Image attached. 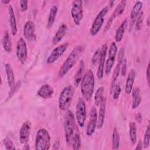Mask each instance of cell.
Wrapping results in <instances>:
<instances>
[{
	"mask_svg": "<svg viewBox=\"0 0 150 150\" xmlns=\"http://www.w3.org/2000/svg\"><path fill=\"white\" fill-rule=\"evenodd\" d=\"M84 50L85 47L83 45L76 46L73 49L59 70L58 75L60 78L63 77L74 66L82 55Z\"/></svg>",
	"mask_w": 150,
	"mask_h": 150,
	"instance_id": "6da1fadb",
	"label": "cell"
},
{
	"mask_svg": "<svg viewBox=\"0 0 150 150\" xmlns=\"http://www.w3.org/2000/svg\"><path fill=\"white\" fill-rule=\"evenodd\" d=\"M95 84V78L93 72L91 69L84 74L81 81V92L83 96V98L89 101L92 97L94 93Z\"/></svg>",
	"mask_w": 150,
	"mask_h": 150,
	"instance_id": "7a4b0ae2",
	"label": "cell"
},
{
	"mask_svg": "<svg viewBox=\"0 0 150 150\" xmlns=\"http://www.w3.org/2000/svg\"><path fill=\"white\" fill-rule=\"evenodd\" d=\"M76 129L74 115L71 110H67L64 121V129L67 145H71V140Z\"/></svg>",
	"mask_w": 150,
	"mask_h": 150,
	"instance_id": "3957f363",
	"label": "cell"
},
{
	"mask_svg": "<svg viewBox=\"0 0 150 150\" xmlns=\"http://www.w3.org/2000/svg\"><path fill=\"white\" fill-rule=\"evenodd\" d=\"M74 93V88L72 86L65 87L61 91L58 101L59 108L62 111L67 110L71 105Z\"/></svg>",
	"mask_w": 150,
	"mask_h": 150,
	"instance_id": "277c9868",
	"label": "cell"
},
{
	"mask_svg": "<svg viewBox=\"0 0 150 150\" xmlns=\"http://www.w3.org/2000/svg\"><path fill=\"white\" fill-rule=\"evenodd\" d=\"M50 136L45 128L39 129L36 134L35 146L36 150H47L50 146Z\"/></svg>",
	"mask_w": 150,
	"mask_h": 150,
	"instance_id": "5b68a950",
	"label": "cell"
},
{
	"mask_svg": "<svg viewBox=\"0 0 150 150\" xmlns=\"http://www.w3.org/2000/svg\"><path fill=\"white\" fill-rule=\"evenodd\" d=\"M109 6L106 5L103 8L96 16L91 26L90 33L92 36H96L100 30L105 19V16L108 12Z\"/></svg>",
	"mask_w": 150,
	"mask_h": 150,
	"instance_id": "8992f818",
	"label": "cell"
},
{
	"mask_svg": "<svg viewBox=\"0 0 150 150\" xmlns=\"http://www.w3.org/2000/svg\"><path fill=\"white\" fill-rule=\"evenodd\" d=\"M87 117V109L86 104L84 99L79 97L76 103V118L78 125L80 128L84 126Z\"/></svg>",
	"mask_w": 150,
	"mask_h": 150,
	"instance_id": "52a82bcc",
	"label": "cell"
},
{
	"mask_svg": "<svg viewBox=\"0 0 150 150\" xmlns=\"http://www.w3.org/2000/svg\"><path fill=\"white\" fill-rule=\"evenodd\" d=\"M70 12L74 24L77 26L80 25L83 18V8L82 1L80 0L73 1Z\"/></svg>",
	"mask_w": 150,
	"mask_h": 150,
	"instance_id": "ba28073f",
	"label": "cell"
},
{
	"mask_svg": "<svg viewBox=\"0 0 150 150\" xmlns=\"http://www.w3.org/2000/svg\"><path fill=\"white\" fill-rule=\"evenodd\" d=\"M117 46L115 43V42H112L109 47L108 49V57L106 61L105 64V74L108 76L112 70V67L114 66L116 55L117 53Z\"/></svg>",
	"mask_w": 150,
	"mask_h": 150,
	"instance_id": "9c48e42d",
	"label": "cell"
},
{
	"mask_svg": "<svg viewBox=\"0 0 150 150\" xmlns=\"http://www.w3.org/2000/svg\"><path fill=\"white\" fill-rule=\"evenodd\" d=\"M16 54L19 62L21 64H24L28 59V50L26 42L22 38L18 40Z\"/></svg>",
	"mask_w": 150,
	"mask_h": 150,
	"instance_id": "30bf717a",
	"label": "cell"
},
{
	"mask_svg": "<svg viewBox=\"0 0 150 150\" xmlns=\"http://www.w3.org/2000/svg\"><path fill=\"white\" fill-rule=\"evenodd\" d=\"M69 43L66 42L56 47L47 58L46 62L50 64L57 61L66 52L69 47Z\"/></svg>",
	"mask_w": 150,
	"mask_h": 150,
	"instance_id": "8fae6325",
	"label": "cell"
},
{
	"mask_svg": "<svg viewBox=\"0 0 150 150\" xmlns=\"http://www.w3.org/2000/svg\"><path fill=\"white\" fill-rule=\"evenodd\" d=\"M97 111L95 107H93L90 113V119L86 128V134L87 136H91L95 132L97 125Z\"/></svg>",
	"mask_w": 150,
	"mask_h": 150,
	"instance_id": "7c38bea8",
	"label": "cell"
},
{
	"mask_svg": "<svg viewBox=\"0 0 150 150\" xmlns=\"http://www.w3.org/2000/svg\"><path fill=\"white\" fill-rule=\"evenodd\" d=\"M107 44H103L101 47V51H100V58L98 60V66L97 72V76L98 79L101 80L103 77L104 74V64L105 62V59H106V55L107 53Z\"/></svg>",
	"mask_w": 150,
	"mask_h": 150,
	"instance_id": "4fadbf2b",
	"label": "cell"
},
{
	"mask_svg": "<svg viewBox=\"0 0 150 150\" xmlns=\"http://www.w3.org/2000/svg\"><path fill=\"white\" fill-rule=\"evenodd\" d=\"M126 4H127V2H126V1L125 0H123L120 2V3L118 4V5L117 6L115 10L114 11L113 13L111 15L107 22V24L106 25V26L105 28V30H108L109 28L111 27L112 23H113L115 19V18L123 13L125 9V8L126 6Z\"/></svg>",
	"mask_w": 150,
	"mask_h": 150,
	"instance_id": "5bb4252c",
	"label": "cell"
},
{
	"mask_svg": "<svg viewBox=\"0 0 150 150\" xmlns=\"http://www.w3.org/2000/svg\"><path fill=\"white\" fill-rule=\"evenodd\" d=\"M30 122L28 121H25L22 124L19 131V141L21 144H25L28 143L30 134Z\"/></svg>",
	"mask_w": 150,
	"mask_h": 150,
	"instance_id": "9a60e30c",
	"label": "cell"
},
{
	"mask_svg": "<svg viewBox=\"0 0 150 150\" xmlns=\"http://www.w3.org/2000/svg\"><path fill=\"white\" fill-rule=\"evenodd\" d=\"M143 6V3L141 1H138L135 2V4H134V5L133 6L132 10L131 11V13H130V21H129V30H131L134 23L135 22L138 16V15L139 14V13L141 12V9L142 8Z\"/></svg>",
	"mask_w": 150,
	"mask_h": 150,
	"instance_id": "2e32d148",
	"label": "cell"
},
{
	"mask_svg": "<svg viewBox=\"0 0 150 150\" xmlns=\"http://www.w3.org/2000/svg\"><path fill=\"white\" fill-rule=\"evenodd\" d=\"M23 34L29 40H34L36 39L35 25L33 21L26 22L23 27Z\"/></svg>",
	"mask_w": 150,
	"mask_h": 150,
	"instance_id": "e0dca14e",
	"label": "cell"
},
{
	"mask_svg": "<svg viewBox=\"0 0 150 150\" xmlns=\"http://www.w3.org/2000/svg\"><path fill=\"white\" fill-rule=\"evenodd\" d=\"M100 108L98 111V115H97V125L98 129H101L103 127L105 116V110H106V98H103V100L100 103Z\"/></svg>",
	"mask_w": 150,
	"mask_h": 150,
	"instance_id": "ac0fdd59",
	"label": "cell"
},
{
	"mask_svg": "<svg viewBox=\"0 0 150 150\" xmlns=\"http://www.w3.org/2000/svg\"><path fill=\"white\" fill-rule=\"evenodd\" d=\"M54 94L53 87L48 84L42 85L38 90L37 94L43 99H48L52 97Z\"/></svg>",
	"mask_w": 150,
	"mask_h": 150,
	"instance_id": "d6986e66",
	"label": "cell"
},
{
	"mask_svg": "<svg viewBox=\"0 0 150 150\" xmlns=\"http://www.w3.org/2000/svg\"><path fill=\"white\" fill-rule=\"evenodd\" d=\"M67 30H68V27L67 25L65 23L61 24L53 38V39H52L53 43L56 45L59 42H60L63 39L64 36L66 35Z\"/></svg>",
	"mask_w": 150,
	"mask_h": 150,
	"instance_id": "ffe728a7",
	"label": "cell"
},
{
	"mask_svg": "<svg viewBox=\"0 0 150 150\" xmlns=\"http://www.w3.org/2000/svg\"><path fill=\"white\" fill-rule=\"evenodd\" d=\"M135 76L136 73L134 69H131L128 74L125 86V91L127 94H130L133 89V86L135 79Z\"/></svg>",
	"mask_w": 150,
	"mask_h": 150,
	"instance_id": "44dd1931",
	"label": "cell"
},
{
	"mask_svg": "<svg viewBox=\"0 0 150 150\" xmlns=\"http://www.w3.org/2000/svg\"><path fill=\"white\" fill-rule=\"evenodd\" d=\"M5 70L6 74V79L8 86L12 88L15 84V75L13 69L9 63H6L5 65Z\"/></svg>",
	"mask_w": 150,
	"mask_h": 150,
	"instance_id": "7402d4cb",
	"label": "cell"
},
{
	"mask_svg": "<svg viewBox=\"0 0 150 150\" xmlns=\"http://www.w3.org/2000/svg\"><path fill=\"white\" fill-rule=\"evenodd\" d=\"M132 108L136 109L138 108L141 103V96L140 89L138 87H135L132 90Z\"/></svg>",
	"mask_w": 150,
	"mask_h": 150,
	"instance_id": "603a6c76",
	"label": "cell"
},
{
	"mask_svg": "<svg viewBox=\"0 0 150 150\" xmlns=\"http://www.w3.org/2000/svg\"><path fill=\"white\" fill-rule=\"evenodd\" d=\"M128 20L127 19H125L121 23V25H120V26L118 28V29L116 30V33H115V40L116 41V42H120L122 40L123 36H124V34L125 32V30L128 26Z\"/></svg>",
	"mask_w": 150,
	"mask_h": 150,
	"instance_id": "cb8c5ba5",
	"label": "cell"
},
{
	"mask_svg": "<svg viewBox=\"0 0 150 150\" xmlns=\"http://www.w3.org/2000/svg\"><path fill=\"white\" fill-rule=\"evenodd\" d=\"M8 11L9 15V25L11 29V32L12 35L15 36L17 33V26L13 8L12 5L9 6Z\"/></svg>",
	"mask_w": 150,
	"mask_h": 150,
	"instance_id": "d4e9b609",
	"label": "cell"
},
{
	"mask_svg": "<svg viewBox=\"0 0 150 150\" xmlns=\"http://www.w3.org/2000/svg\"><path fill=\"white\" fill-rule=\"evenodd\" d=\"M2 46L4 49L8 53H11L12 50V44L8 32L6 30L4 32L2 37Z\"/></svg>",
	"mask_w": 150,
	"mask_h": 150,
	"instance_id": "484cf974",
	"label": "cell"
},
{
	"mask_svg": "<svg viewBox=\"0 0 150 150\" xmlns=\"http://www.w3.org/2000/svg\"><path fill=\"white\" fill-rule=\"evenodd\" d=\"M57 11H58V8L56 5H53L51 6L49 11L47 23V28H50L53 25V23L55 21L57 13Z\"/></svg>",
	"mask_w": 150,
	"mask_h": 150,
	"instance_id": "4316f807",
	"label": "cell"
},
{
	"mask_svg": "<svg viewBox=\"0 0 150 150\" xmlns=\"http://www.w3.org/2000/svg\"><path fill=\"white\" fill-rule=\"evenodd\" d=\"M129 135L131 143L134 145L137 140V128L135 122H131L129 124Z\"/></svg>",
	"mask_w": 150,
	"mask_h": 150,
	"instance_id": "83f0119b",
	"label": "cell"
},
{
	"mask_svg": "<svg viewBox=\"0 0 150 150\" xmlns=\"http://www.w3.org/2000/svg\"><path fill=\"white\" fill-rule=\"evenodd\" d=\"M84 63L83 62V60H81L80 63V66L79 67L77 71L76 72L74 77V84L76 86H77L80 82L81 81V79L83 77V73L84 71Z\"/></svg>",
	"mask_w": 150,
	"mask_h": 150,
	"instance_id": "f1b7e54d",
	"label": "cell"
},
{
	"mask_svg": "<svg viewBox=\"0 0 150 150\" xmlns=\"http://www.w3.org/2000/svg\"><path fill=\"white\" fill-rule=\"evenodd\" d=\"M71 145L72 146V148L74 150H78L80 149L81 146V138L79 132V129L77 128L76 132L73 137Z\"/></svg>",
	"mask_w": 150,
	"mask_h": 150,
	"instance_id": "f546056e",
	"label": "cell"
},
{
	"mask_svg": "<svg viewBox=\"0 0 150 150\" xmlns=\"http://www.w3.org/2000/svg\"><path fill=\"white\" fill-rule=\"evenodd\" d=\"M121 64L117 63L116 66L114 68V70L113 71V74H112V80H111V85H110V92L111 93H112L114 87L116 84V82H117V78L119 76L120 72V68H121Z\"/></svg>",
	"mask_w": 150,
	"mask_h": 150,
	"instance_id": "4dcf8cb0",
	"label": "cell"
},
{
	"mask_svg": "<svg viewBox=\"0 0 150 150\" xmlns=\"http://www.w3.org/2000/svg\"><path fill=\"white\" fill-rule=\"evenodd\" d=\"M120 137L117 129L115 127L113 129L112 135V148L113 149H118L120 146Z\"/></svg>",
	"mask_w": 150,
	"mask_h": 150,
	"instance_id": "1f68e13d",
	"label": "cell"
},
{
	"mask_svg": "<svg viewBox=\"0 0 150 150\" xmlns=\"http://www.w3.org/2000/svg\"><path fill=\"white\" fill-rule=\"evenodd\" d=\"M104 87L103 86L100 87L95 93L94 97V104L96 106H98L103 100L104 98Z\"/></svg>",
	"mask_w": 150,
	"mask_h": 150,
	"instance_id": "d6a6232c",
	"label": "cell"
},
{
	"mask_svg": "<svg viewBox=\"0 0 150 150\" xmlns=\"http://www.w3.org/2000/svg\"><path fill=\"white\" fill-rule=\"evenodd\" d=\"M144 22V12H141L138 15L135 22V29L136 30L139 31L142 29Z\"/></svg>",
	"mask_w": 150,
	"mask_h": 150,
	"instance_id": "836d02e7",
	"label": "cell"
},
{
	"mask_svg": "<svg viewBox=\"0 0 150 150\" xmlns=\"http://www.w3.org/2000/svg\"><path fill=\"white\" fill-rule=\"evenodd\" d=\"M149 140H150V128H149V124H148L146 129L145 131L144 140H143V146L144 148H148L149 145Z\"/></svg>",
	"mask_w": 150,
	"mask_h": 150,
	"instance_id": "e575fe53",
	"label": "cell"
},
{
	"mask_svg": "<svg viewBox=\"0 0 150 150\" xmlns=\"http://www.w3.org/2000/svg\"><path fill=\"white\" fill-rule=\"evenodd\" d=\"M100 51H101V48H98L95 52L94 53L92 58H91V64L93 66H95L98 62L99 58H100Z\"/></svg>",
	"mask_w": 150,
	"mask_h": 150,
	"instance_id": "d590c367",
	"label": "cell"
},
{
	"mask_svg": "<svg viewBox=\"0 0 150 150\" xmlns=\"http://www.w3.org/2000/svg\"><path fill=\"white\" fill-rule=\"evenodd\" d=\"M3 142H4V144L6 149L9 150V149H16L13 142L9 138H5L4 139Z\"/></svg>",
	"mask_w": 150,
	"mask_h": 150,
	"instance_id": "8d00e7d4",
	"label": "cell"
},
{
	"mask_svg": "<svg viewBox=\"0 0 150 150\" xmlns=\"http://www.w3.org/2000/svg\"><path fill=\"white\" fill-rule=\"evenodd\" d=\"M121 91V88L120 85L119 84L116 83L114 87V88L113 90V98L114 100H117L119 98Z\"/></svg>",
	"mask_w": 150,
	"mask_h": 150,
	"instance_id": "74e56055",
	"label": "cell"
},
{
	"mask_svg": "<svg viewBox=\"0 0 150 150\" xmlns=\"http://www.w3.org/2000/svg\"><path fill=\"white\" fill-rule=\"evenodd\" d=\"M21 81H18L17 82L16 84H15V86L12 88H11L10 90V91L9 92V94H8V99H9V98H11L16 91L19 88L20 86H21Z\"/></svg>",
	"mask_w": 150,
	"mask_h": 150,
	"instance_id": "f35d334b",
	"label": "cell"
},
{
	"mask_svg": "<svg viewBox=\"0 0 150 150\" xmlns=\"http://www.w3.org/2000/svg\"><path fill=\"white\" fill-rule=\"evenodd\" d=\"M124 53H125V49L124 47H121L118 52V57H117V63L122 64V62L124 60Z\"/></svg>",
	"mask_w": 150,
	"mask_h": 150,
	"instance_id": "ab89813d",
	"label": "cell"
},
{
	"mask_svg": "<svg viewBox=\"0 0 150 150\" xmlns=\"http://www.w3.org/2000/svg\"><path fill=\"white\" fill-rule=\"evenodd\" d=\"M122 68H121V74L123 77L125 76L127 74V60L126 59H124L122 62Z\"/></svg>",
	"mask_w": 150,
	"mask_h": 150,
	"instance_id": "60d3db41",
	"label": "cell"
},
{
	"mask_svg": "<svg viewBox=\"0 0 150 150\" xmlns=\"http://www.w3.org/2000/svg\"><path fill=\"white\" fill-rule=\"evenodd\" d=\"M20 8L22 12H25L28 9V1L21 0L19 1Z\"/></svg>",
	"mask_w": 150,
	"mask_h": 150,
	"instance_id": "b9f144b4",
	"label": "cell"
},
{
	"mask_svg": "<svg viewBox=\"0 0 150 150\" xmlns=\"http://www.w3.org/2000/svg\"><path fill=\"white\" fill-rule=\"evenodd\" d=\"M135 120L138 123H141L142 122V115L141 112H138L135 115Z\"/></svg>",
	"mask_w": 150,
	"mask_h": 150,
	"instance_id": "7bdbcfd3",
	"label": "cell"
},
{
	"mask_svg": "<svg viewBox=\"0 0 150 150\" xmlns=\"http://www.w3.org/2000/svg\"><path fill=\"white\" fill-rule=\"evenodd\" d=\"M149 63H148L147 68H146V80L148 81V84H149Z\"/></svg>",
	"mask_w": 150,
	"mask_h": 150,
	"instance_id": "ee69618b",
	"label": "cell"
},
{
	"mask_svg": "<svg viewBox=\"0 0 150 150\" xmlns=\"http://www.w3.org/2000/svg\"><path fill=\"white\" fill-rule=\"evenodd\" d=\"M142 146H143V145H142V142H141V141H139L138 142L137 145V146L135 147V149H141L142 148Z\"/></svg>",
	"mask_w": 150,
	"mask_h": 150,
	"instance_id": "f6af8a7d",
	"label": "cell"
},
{
	"mask_svg": "<svg viewBox=\"0 0 150 150\" xmlns=\"http://www.w3.org/2000/svg\"><path fill=\"white\" fill-rule=\"evenodd\" d=\"M23 149H25V150H29V149H30L29 145L28 143L25 144V145H24V146L23 147Z\"/></svg>",
	"mask_w": 150,
	"mask_h": 150,
	"instance_id": "bcb514c9",
	"label": "cell"
},
{
	"mask_svg": "<svg viewBox=\"0 0 150 150\" xmlns=\"http://www.w3.org/2000/svg\"><path fill=\"white\" fill-rule=\"evenodd\" d=\"M2 2L3 4H8V3L10 2V1H9V0H2Z\"/></svg>",
	"mask_w": 150,
	"mask_h": 150,
	"instance_id": "7dc6e473",
	"label": "cell"
}]
</instances>
